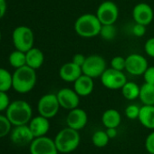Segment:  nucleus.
I'll return each instance as SVG.
<instances>
[{
  "label": "nucleus",
  "instance_id": "obj_1",
  "mask_svg": "<svg viewBox=\"0 0 154 154\" xmlns=\"http://www.w3.org/2000/svg\"><path fill=\"white\" fill-rule=\"evenodd\" d=\"M36 81L35 70L25 65L16 69L13 72L12 88L18 94H27L35 88Z\"/></svg>",
  "mask_w": 154,
  "mask_h": 154
},
{
  "label": "nucleus",
  "instance_id": "obj_2",
  "mask_svg": "<svg viewBox=\"0 0 154 154\" xmlns=\"http://www.w3.org/2000/svg\"><path fill=\"white\" fill-rule=\"evenodd\" d=\"M6 116L13 126L28 124L33 118L31 105L24 100H16L10 103L6 111Z\"/></svg>",
  "mask_w": 154,
  "mask_h": 154
},
{
  "label": "nucleus",
  "instance_id": "obj_3",
  "mask_svg": "<svg viewBox=\"0 0 154 154\" xmlns=\"http://www.w3.org/2000/svg\"><path fill=\"white\" fill-rule=\"evenodd\" d=\"M102 24L96 15L84 14L76 19L74 23V30L76 34L84 38H92L99 35Z\"/></svg>",
  "mask_w": 154,
  "mask_h": 154
},
{
  "label": "nucleus",
  "instance_id": "obj_4",
  "mask_svg": "<svg viewBox=\"0 0 154 154\" xmlns=\"http://www.w3.org/2000/svg\"><path fill=\"white\" fill-rule=\"evenodd\" d=\"M54 142L59 153H71L79 147L81 136L79 131L66 127L55 135Z\"/></svg>",
  "mask_w": 154,
  "mask_h": 154
},
{
  "label": "nucleus",
  "instance_id": "obj_5",
  "mask_svg": "<svg viewBox=\"0 0 154 154\" xmlns=\"http://www.w3.org/2000/svg\"><path fill=\"white\" fill-rule=\"evenodd\" d=\"M12 41L17 50L26 53L35 44V35L33 30L26 26L16 27L12 33Z\"/></svg>",
  "mask_w": 154,
  "mask_h": 154
},
{
  "label": "nucleus",
  "instance_id": "obj_6",
  "mask_svg": "<svg viewBox=\"0 0 154 154\" xmlns=\"http://www.w3.org/2000/svg\"><path fill=\"white\" fill-rule=\"evenodd\" d=\"M107 69L105 59L99 54H91L86 56L85 62L82 66L83 73L92 78L101 77L103 72Z\"/></svg>",
  "mask_w": 154,
  "mask_h": 154
},
{
  "label": "nucleus",
  "instance_id": "obj_7",
  "mask_svg": "<svg viewBox=\"0 0 154 154\" xmlns=\"http://www.w3.org/2000/svg\"><path fill=\"white\" fill-rule=\"evenodd\" d=\"M61 108L56 94H46L43 95L37 103L38 113L45 118H54Z\"/></svg>",
  "mask_w": 154,
  "mask_h": 154
},
{
  "label": "nucleus",
  "instance_id": "obj_8",
  "mask_svg": "<svg viewBox=\"0 0 154 154\" xmlns=\"http://www.w3.org/2000/svg\"><path fill=\"white\" fill-rule=\"evenodd\" d=\"M101 83L109 90H121L127 82L126 75L122 71H117L112 68H107L102 74Z\"/></svg>",
  "mask_w": 154,
  "mask_h": 154
},
{
  "label": "nucleus",
  "instance_id": "obj_9",
  "mask_svg": "<svg viewBox=\"0 0 154 154\" xmlns=\"http://www.w3.org/2000/svg\"><path fill=\"white\" fill-rule=\"evenodd\" d=\"M95 15L102 25L115 24L119 17V8L114 2L107 0L100 4Z\"/></svg>",
  "mask_w": 154,
  "mask_h": 154
},
{
  "label": "nucleus",
  "instance_id": "obj_10",
  "mask_svg": "<svg viewBox=\"0 0 154 154\" xmlns=\"http://www.w3.org/2000/svg\"><path fill=\"white\" fill-rule=\"evenodd\" d=\"M30 154H58L54 140L47 136L37 137L29 144Z\"/></svg>",
  "mask_w": 154,
  "mask_h": 154
},
{
  "label": "nucleus",
  "instance_id": "obj_11",
  "mask_svg": "<svg viewBox=\"0 0 154 154\" xmlns=\"http://www.w3.org/2000/svg\"><path fill=\"white\" fill-rule=\"evenodd\" d=\"M148 66L147 59L140 54H131L126 57L125 71L131 75H143Z\"/></svg>",
  "mask_w": 154,
  "mask_h": 154
},
{
  "label": "nucleus",
  "instance_id": "obj_12",
  "mask_svg": "<svg viewBox=\"0 0 154 154\" xmlns=\"http://www.w3.org/2000/svg\"><path fill=\"white\" fill-rule=\"evenodd\" d=\"M56 96L61 108L70 111L79 106L80 96L73 89L62 88L57 92Z\"/></svg>",
  "mask_w": 154,
  "mask_h": 154
},
{
  "label": "nucleus",
  "instance_id": "obj_13",
  "mask_svg": "<svg viewBox=\"0 0 154 154\" xmlns=\"http://www.w3.org/2000/svg\"><path fill=\"white\" fill-rule=\"evenodd\" d=\"M9 135L11 141L18 146L28 145L35 139L28 124L13 126Z\"/></svg>",
  "mask_w": 154,
  "mask_h": 154
},
{
  "label": "nucleus",
  "instance_id": "obj_14",
  "mask_svg": "<svg viewBox=\"0 0 154 154\" xmlns=\"http://www.w3.org/2000/svg\"><path fill=\"white\" fill-rule=\"evenodd\" d=\"M88 122V115L87 112L79 107L70 110L66 116V124L68 127L81 131L83 130Z\"/></svg>",
  "mask_w": 154,
  "mask_h": 154
},
{
  "label": "nucleus",
  "instance_id": "obj_15",
  "mask_svg": "<svg viewBox=\"0 0 154 154\" xmlns=\"http://www.w3.org/2000/svg\"><path fill=\"white\" fill-rule=\"evenodd\" d=\"M132 17L135 23L147 26L152 22L154 18V12L149 5L146 3H139L133 8Z\"/></svg>",
  "mask_w": 154,
  "mask_h": 154
},
{
  "label": "nucleus",
  "instance_id": "obj_16",
  "mask_svg": "<svg viewBox=\"0 0 154 154\" xmlns=\"http://www.w3.org/2000/svg\"><path fill=\"white\" fill-rule=\"evenodd\" d=\"M82 74V67L75 64L72 61L63 63L59 69L60 78L66 83H74Z\"/></svg>",
  "mask_w": 154,
  "mask_h": 154
},
{
  "label": "nucleus",
  "instance_id": "obj_17",
  "mask_svg": "<svg viewBox=\"0 0 154 154\" xmlns=\"http://www.w3.org/2000/svg\"><path fill=\"white\" fill-rule=\"evenodd\" d=\"M28 126L35 138L45 136L50 129V122L48 118L42 115L33 117L28 123Z\"/></svg>",
  "mask_w": 154,
  "mask_h": 154
},
{
  "label": "nucleus",
  "instance_id": "obj_18",
  "mask_svg": "<svg viewBox=\"0 0 154 154\" xmlns=\"http://www.w3.org/2000/svg\"><path fill=\"white\" fill-rule=\"evenodd\" d=\"M94 88V78L84 73L73 83V90L78 94L80 97H86L90 95L93 93Z\"/></svg>",
  "mask_w": 154,
  "mask_h": 154
},
{
  "label": "nucleus",
  "instance_id": "obj_19",
  "mask_svg": "<svg viewBox=\"0 0 154 154\" xmlns=\"http://www.w3.org/2000/svg\"><path fill=\"white\" fill-rule=\"evenodd\" d=\"M26 65L37 70L39 69L45 62V54L42 52V50H40L37 47H32L30 50H28L26 53Z\"/></svg>",
  "mask_w": 154,
  "mask_h": 154
},
{
  "label": "nucleus",
  "instance_id": "obj_20",
  "mask_svg": "<svg viewBox=\"0 0 154 154\" xmlns=\"http://www.w3.org/2000/svg\"><path fill=\"white\" fill-rule=\"evenodd\" d=\"M138 120L143 127L154 130V105H142Z\"/></svg>",
  "mask_w": 154,
  "mask_h": 154
},
{
  "label": "nucleus",
  "instance_id": "obj_21",
  "mask_svg": "<svg viewBox=\"0 0 154 154\" xmlns=\"http://www.w3.org/2000/svg\"><path fill=\"white\" fill-rule=\"evenodd\" d=\"M121 122V113L115 109H108L102 115V122L105 128H118Z\"/></svg>",
  "mask_w": 154,
  "mask_h": 154
},
{
  "label": "nucleus",
  "instance_id": "obj_22",
  "mask_svg": "<svg viewBox=\"0 0 154 154\" xmlns=\"http://www.w3.org/2000/svg\"><path fill=\"white\" fill-rule=\"evenodd\" d=\"M139 99L143 105H154V85L144 83L140 86Z\"/></svg>",
  "mask_w": 154,
  "mask_h": 154
},
{
  "label": "nucleus",
  "instance_id": "obj_23",
  "mask_svg": "<svg viewBox=\"0 0 154 154\" xmlns=\"http://www.w3.org/2000/svg\"><path fill=\"white\" fill-rule=\"evenodd\" d=\"M140 86L133 82H126L125 85L122 87V94L128 101H134L139 98Z\"/></svg>",
  "mask_w": 154,
  "mask_h": 154
},
{
  "label": "nucleus",
  "instance_id": "obj_24",
  "mask_svg": "<svg viewBox=\"0 0 154 154\" xmlns=\"http://www.w3.org/2000/svg\"><path fill=\"white\" fill-rule=\"evenodd\" d=\"M8 62L9 64L14 67L15 69L20 68L22 66L26 65V53L19 51V50H15L13 51L9 56H8Z\"/></svg>",
  "mask_w": 154,
  "mask_h": 154
},
{
  "label": "nucleus",
  "instance_id": "obj_25",
  "mask_svg": "<svg viewBox=\"0 0 154 154\" xmlns=\"http://www.w3.org/2000/svg\"><path fill=\"white\" fill-rule=\"evenodd\" d=\"M13 73L8 70L0 67V91L8 92L12 88Z\"/></svg>",
  "mask_w": 154,
  "mask_h": 154
},
{
  "label": "nucleus",
  "instance_id": "obj_26",
  "mask_svg": "<svg viewBox=\"0 0 154 154\" xmlns=\"http://www.w3.org/2000/svg\"><path fill=\"white\" fill-rule=\"evenodd\" d=\"M110 140L111 139L109 138L106 131H96L92 136V142L97 148H103L107 146Z\"/></svg>",
  "mask_w": 154,
  "mask_h": 154
},
{
  "label": "nucleus",
  "instance_id": "obj_27",
  "mask_svg": "<svg viewBox=\"0 0 154 154\" xmlns=\"http://www.w3.org/2000/svg\"><path fill=\"white\" fill-rule=\"evenodd\" d=\"M117 35V28L114 24H108V25H102L100 34L101 37L106 41H111L115 38Z\"/></svg>",
  "mask_w": 154,
  "mask_h": 154
},
{
  "label": "nucleus",
  "instance_id": "obj_28",
  "mask_svg": "<svg viewBox=\"0 0 154 154\" xmlns=\"http://www.w3.org/2000/svg\"><path fill=\"white\" fill-rule=\"evenodd\" d=\"M13 125L6 115L0 114V139L10 134Z\"/></svg>",
  "mask_w": 154,
  "mask_h": 154
},
{
  "label": "nucleus",
  "instance_id": "obj_29",
  "mask_svg": "<svg viewBox=\"0 0 154 154\" xmlns=\"http://www.w3.org/2000/svg\"><path fill=\"white\" fill-rule=\"evenodd\" d=\"M126 66V57L117 55L112 58L111 60V68L117 70V71H122L123 72L125 70Z\"/></svg>",
  "mask_w": 154,
  "mask_h": 154
},
{
  "label": "nucleus",
  "instance_id": "obj_30",
  "mask_svg": "<svg viewBox=\"0 0 154 154\" xmlns=\"http://www.w3.org/2000/svg\"><path fill=\"white\" fill-rule=\"evenodd\" d=\"M140 107L137 104H130L125 109V115L130 120H136L139 117Z\"/></svg>",
  "mask_w": 154,
  "mask_h": 154
},
{
  "label": "nucleus",
  "instance_id": "obj_31",
  "mask_svg": "<svg viewBox=\"0 0 154 154\" xmlns=\"http://www.w3.org/2000/svg\"><path fill=\"white\" fill-rule=\"evenodd\" d=\"M10 99L7 92L0 91V112L7 111L8 107L10 104Z\"/></svg>",
  "mask_w": 154,
  "mask_h": 154
},
{
  "label": "nucleus",
  "instance_id": "obj_32",
  "mask_svg": "<svg viewBox=\"0 0 154 154\" xmlns=\"http://www.w3.org/2000/svg\"><path fill=\"white\" fill-rule=\"evenodd\" d=\"M145 149L149 154H154V130L145 139Z\"/></svg>",
  "mask_w": 154,
  "mask_h": 154
},
{
  "label": "nucleus",
  "instance_id": "obj_33",
  "mask_svg": "<svg viewBox=\"0 0 154 154\" xmlns=\"http://www.w3.org/2000/svg\"><path fill=\"white\" fill-rule=\"evenodd\" d=\"M142 76L145 83L154 85V66H148Z\"/></svg>",
  "mask_w": 154,
  "mask_h": 154
},
{
  "label": "nucleus",
  "instance_id": "obj_34",
  "mask_svg": "<svg viewBox=\"0 0 154 154\" xmlns=\"http://www.w3.org/2000/svg\"><path fill=\"white\" fill-rule=\"evenodd\" d=\"M131 32H132L134 36H136V37H142L145 35V33H146V26L135 23V25L132 26Z\"/></svg>",
  "mask_w": 154,
  "mask_h": 154
},
{
  "label": "nucleus",
  "instance_id": "obj_35",
  "mask_svg": "<svg viewBox=\"0 0 154 154\" xmlns=\"http://www.w3.org/2000/svg\"><path fill=\"white\" fill-rule=\"evenodd\" d=\"M144 51L149 57L154 58V37H150L145 42Z\"/></svg>",
  "mask_w": 154,
  "mask_h": 154
},
{
  "label": "nucleus",
  "instance_id": "obj_36",
  "mask_svg": "<svg viewBox=\"0 0 154 154\" xmlns=\"http://www.w3.org/2000/svg\"><path fill=\"white\" fill-rule=\"evenodd\" d=\"M85 59H86V56H85L83 54H75L72 58V62L82 67L85 62Z\"/></svg>",
  "mask_w": 154,
  "mask_h": 154
},
{
  "label": "nucleus",
  "instance_id": "obj_37",
  "mask_svg": "<svg viewBox=\"0 0 154 154\" xmlns=\"http://www.w3.org/2000/svg\"><path fill=\"white\" fill-rule=\"evenodd\" d=\"M7 12V2L6 0H0V19H2Z\"/></svg>",
  "mask_w": 154,
  "mask_h": 154
},
{
  "label": "nucleus",
  "instance_id": "obj_38",
  "mask_svg": "<svg viewBox=\"0 0 154 154\" xmlns=\"http://www.w3.org/2000/svg\"><path fill=\"white\" fill-rule=\"evenodd\" d=\"M106 132L110 139H114L118 134L117 128H106Z\"/></svg>",
  "mask_w": 154,
  "mask_h": 154
},
{
  "label": "nucleus",
  "instance_id": "obj_39",
  "mask_svg": "<svg viewBox=\"0 0 154 154\" xmlns=\"http://www.w3.org/2000/svg\"><path fill=\"white\" fill-rule=\"evenodd\" d=\"M1 38H2V34H1V30H0V41H1Z\"/></svg>",
  "mask_w": 154,
  "mask_h": 154
}]
</instances>
